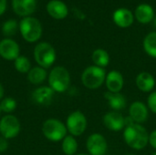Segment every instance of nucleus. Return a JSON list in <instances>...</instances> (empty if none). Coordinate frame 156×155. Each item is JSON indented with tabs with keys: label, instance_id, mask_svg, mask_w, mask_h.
<instances>
[{
	"label": "nucleus",
	"instance_id": "6",
	"mask_svg": "<svg viewBox=\"0 0 156 155\" xmlns=\"http://www.w3.org/2000/svg\"><path fill=\"white\" fill-rule=\"evenodd\" d=\"M42 133L44 137L53 143L61 142L68 133L66 124L61 121L50 118L46 120L42 125Z\"/></svg>",
	"mask_w": 156,
	"mask_h": 155
},
{
	"label": "nucleus",
	"instance_id": "18",
	"mask_svg": "<svg viewBox=\"0 0 156 155\" xmlns=\"http://www.w3.org/2000/svg\"><path fill=\"white\" fill-rule=\"evenodd\" d=\"M155 81L154 76L146 71L139 73L135 79L137 88L143 92H151L155 88Z\"/></svg>",
	"mask_w": 156,
	"mask_h": 155
},
{
	"label": "nucleus",
	"instance_id": "4",
	"mask_svg": "<svg viewBox=\"0 0 156 155\" xmlns=\"http://www.w3.org/2000/svg\"><path fill=\"white\" fill-rule=\"evenodd\" d=\"M33 56L37 66L46 69L50 68L57 58V53L54 47L48 42L37 43L34 48Z\"/></svg>",
	"mask_w": 156,
	"mask_h": 155
},
{
	"label": "nucleus",
	"instance_id": "35",
	"mask_svg": "<svg viewBox=\"0 0 156 155\" xmlns=\"http://www.w3.org/2000/svg\"><path fill=\"white\" fill-rule=\"evenodd\" d=\"M1 113H2V111H1V108H0V116H1Z\"/></svg>",
	"mask_w": 156,
	"mask_h": 155
},
{
	"label": "nucleus",
	"instance_id": "5",
	"mask_svg": "<svg viewBox=\"0 0 156 155\" xmlns=\"http://www.w3.org/2000/svg\"><path fill=\"white\" fill-rule=\"evenodd\" d=\"M106 70L95 65L87 67L81 73V83L89 90H96L100 88L106 79Z\"/></svg>",
	"mask_w": 156,
	"mask_h": 155
},
{
	"label": "nucleus",
	"instance_id": "16",
	"mask_svg": "<svg viewBox=\"0 0 156 155\" xmlns=\"http://www.w3.org/2000/svg\"><path fill=\"white\" fill-rule=\"evenodd\" d=\"M112 19L118 26L122 28H126L133 25L134 16L130 9L121 7L114 11L112 15Z\"/></svg>",
	"mask_w": 156,
	"mask_h": 155
},
{
	"label": "nucleus",
	"instance_id": "13",
	"mask_svg": "<svg viewBox=\"0 0 156 155\" xmlns=\"http://www.w3.org/2000/svg\"><path fill=\"white\" fill-rule=\"evenodd\" d=\"M55 93L49 86H39L32 92V100L37 105L47 106L51 103Z\"/></svg>",
	"mask_w": 156,
	"mask_h": 155
},
{
	"label": "nucleus",
	"instance_id": "14",
	"mask_svg": "<svg viewBox=\"0 0 156 155\" xmlns=\"http://www.w3.org/2000/svg\"><path fill=\"white\" fill-rule=\"evenodd\" d=\"M12 7L17 16H30L37 9V0H12Z\"/></svg>",
	"mask_w": 156,
	"mask_h": 155
},
{
	"label": "nucleus",
	"instance_id": "2",
	"mask_svg": "<svg viewBox=\"0 0 156 155\" xmlns=\"http://www.w3.org/2000/svg\"><path fill=\"white\" fill-rule=\"evenodd\" d=\"M70 74L63 66L54 67L48 76V86L58 93L67 91L70 86Z\"/></svg>",
	"mask_w": 156,
	"mask_h": 155
},
{
	"label": "nucleus",
	"instance_id": "12",
	"mask_svg": "<svg viewBox=\"0 0 156 155\" xmlns=\"http://www.w3.org/2000/svg\"><path fill=\"white\" fill-rule=\"evenodd\" d=\"M149 116V109L143 101L136 100L129 107V117L134 123L142 124L145 122Z\"/></svg>",
	"mask_w": 156,
	"mask_h": 155
},
{
	"label": "nucleus",
	"instance_id": "8",
	"mask_svg": "<svg viewBox=\"0 0 156 155\" xmlns=\"http://www.w3.org/2000/svg\"><path fill=\"white\" fill-rule=\"evenodd\" d=\"M21 130L19 120L13 114H6L0 119V136L6 140L16 138Z\"/></svg>",
	"mask_w": 156,
	"mask_h": 155
},
{
	"label": "nucleus",
	"instance_id": "34",
	"mask_svg": "<svg viewBox=\"0 0 156 155\" xmlns=\"http://www.w3.org/2000/svg\"><path fill=\"white\" fill-rule=\"evenodd\" d=\"M75 155H90L89 153L87 154V153H80V154H75Z\"/></svg>",
	"mask_w": 156,
	"mask_h": 155
},
{
	"label": "nucleus",
	"instance_id": "30",
	"mask_svg": "<svg viewBox=\"0 0 156 155\" xmlns=\"http://www.w3.org/2000/svg\"><path fill=\"white\" fill-rule=\"evenodd\" d=\"M149 144L156 150V130H154L149 134Z\"/></svg>",
	"mask_w": 156,
	"mask_h": 155
},
{
	"label": "nucleus",
	"instance_id": "27",
	"mask_svg": "<svg viewBox=\"0 0 156 155\" xmlns=\"http://www.w3.org/2000/svg\"><path fill=\"white\" fill-rule=\"evenodd\" d=\"M18 28H19V25L17 24V22L14 19H9L3 24L2 32L5 37H12L16 35Z\"/></svg>",
	"mask_w": 156,
	"mask_h": 155
},
{
	"label": "nucleus",
	"instance_id": "20",
	"mask_svg": "<svg viewBox=\"0 0 156 155\" xmlns=\"http://www.w3.org/2000/svg\"><path fill=\"white\" fill-rule=\"evenodd\" d=\"M134 16L138 22L142 24H147L153 21L154 18V8L148 4H141L136 7Z\"/></svg>",
	"mask_w": 156,
	"mask_h": 155
},
{
	"label": "nucleus",
	"instance_id": "24",
	"mask_svg": "<svg viewBox=\"0 0 156 155\" xmlns=\"http://www.w3.org/2000/svg\"><path fill=\"white\" fill-rule=\"evenodd\" d=\"M144 48L147 55L156 58V31L146 35L144 39Z\"/></svg>",
	"mask_w": 156,
	"mask_h": 155
},
{
	"label": "nucleus",
	"instance_id": "17",
	"mask_svg": "<svg viewBox=\"0 0 156 155\" xmlns=\"http://www.w3.org/2000/svg\"><path fill=\"white\" fill-rule=\"evenodd\" d=\"M47 11L55 19H63L69 14L67 5L60 0H51L47 5Z\"/></svg>",
	"mask_w": 156,
	"mask_h": 155
},
{
	"label": "nucleus",
	"instance_id": "19",
	"mask_svg": "<svg viewBox=\"0 0 156 155\" xmlns=\"http://www.w3.org/2000/svg\"><path fill=\"white\" fill-rule=\"evenodd\" d=\"M104 98L108 101L110 108L115 111L123 110L126 107V104H127L126 98L121 92L112 93L110 91H106L104 93Z\"/></svg>",
	"mask_w": 156,
	"mask_h": 155
},
{
	"label": "nucleus",
	"instance_id": "32",
	"mask_svg": "<svg viewBox=\"0 0 156 155\" xmlns=\"http://www.w3.org/2000/svg\"><path fill=\"white\" fill-rule=\"evenodd\" d=\"M4 96H5V89L2 83L0 82V100L4 98Z\"/></svg>",
	"mask_w": 156,
	"mask_h": 155
},
{
	"label": "nucleus",
	"instance_id": "23",
	"mask_svg": "<svg viewBox=\"0 0 156 155\" xmlns=\"http://www.w3.org/2000/svg\"><path fill=\"white\" fill-rule=\"evenodd\" d=\"M61 150L65 155H75L78 151V142L72 135H67L61 141Z\"/></svg>",
	"mask_w": 156,
	"mask_h": 155
},
{
	"label": "nucleus",
	"instance_id": "22",
	"mask_svg": "<svg viewBox=\"0 0 156 155\" xmlns=\"http://www.w3.org/2000/svg\"><path fill=\"white\" fill-rule=\"evenodd\" d=\"M91 59L95 66L104 69L110 63V55L106 50L102 48H97L93 51Z\"/></svg>",
	"mask_w": 156,
	"mask_h": 155
},
{
	"label": "nucleus",
	"instance_id": "15",
	"mask_svg": "<svg viewBox=\"0 0 156 155\" xmlns=\"http://www.w3.org/2000/svg\"><path fill=\"white\" fill-rule=\"evenodd\" d=\"M105 85L108 91L112 93L121 92L124 85V79L122 74L118 70H111L105 79Z\"/></svg>",
	"mask_w": 156,
	"mask_h": 155
},
{
	"label": "nucleus",
	"instance_id": "37",
	"mask_svg": "<svg viewBox=\"0 0 156 155\" xmlns=\"http://www.w3.org/2000/svg\"><path fill=\"white\" fill-rule=\"evenodd\" d=\"M126 155H133V154H126Z\"/></svg>",
	"mask_w": 156,
	"mask_h": 155
},
{
	"label": "nucleus",
	"instance_id": "25",
	"mask_svg": "<svg viewBox=\"0 0 156 155\" xmlns=\"http://www.w3.org/2000/svg\"><path fill=\"white\" fill-rule=\"evenodd\" d=\"M14 67L17 72L22 74H27L32 68L30 60L23 55H20L14 60Z\"/></svg>",
	"mask_w": 156,
	"mask_h": 155
},
{
	"label": "nucleus",
	"instance_id": "21",
	"mask_svg": "<svg viewBox=\"0 0 156 155\" xmlns=\"http://www.w3.org/2000/svg\"><path fill=\"white\" fill-rule=\"evenodd\" d=\"M48 74L46 69H43L39 66L31 68V69L27 74V80L29 81V83H31L32 85H36V86L41 85L48 79Z\"/></svg>",
	"mask_w": 156,
	"mask_h": 155
},
{
	"label": "nucleus",
	"instance_id": "26",
	"mask_svg": "<svg viewBox=\"0 0 156 155\" xmlns=\"http://www.w3.org/2000/svg\"><path fill=\"white\" fill-rule=\"evenodd\" d=\"M17 103L14 98L11 97H5L0 100V108L2 112L6 114H12L16 109Z\"/></svg>",
	"mask_w": 156,
	"mask_h": 155
},
{
	"label": "nucleus",
	"instance_id": "36",
	"mask_svg": "<svg viewBox=\"0 0 156 155\" xmlns=\"http://www.w3.org/2000/svg\"><path fill=\"white\" fill-rule=\"evenodd\" d=\"M153 155H156V152H155V153H154V154H153Z\"/></svg>",
	"mask_w": 156,
	"mask_h": 155
},
{
	"label": "nucleus",
	"instance_id": "3",
	"mask_svg": "<svg viewBox=\"0 0 156 155\" xmlns=\"http://www.w3.org/2000/svg\"><path fill=\"white\" fill-rule=\"evenodd\" d=\"M19 30L22 37L28 43H34L40 39L43 28L39 20L33 16L23 17L19 23Z\"/></svg>",
	"mask_w": 156,
	"mask_h": 155
},
{
	"label": "nucleus",
	"instance_id": "33",
	"mask_svg": "<svg viewBox=\"0 0 156 155\" xmlns=\"http://www.w3.org/2000/svg\"><path fill=\"white\" fill-rule=\"evenodd\" d=\"M154 26L156 27V16L154 18Z\"/></svg>",
	"mask_w": 156,
	"mask_h": 155
},
{
	"label": "nucleus",
	"instance_id": "9",
	"mask_svg": "<svg viewBox=\"0 0 156 155\" xmlns=\"http://www.w3.org/2000/svg\"><path fill=\"white\" fill-rule=\"evenodd\" d=\"M86 148L90 155H105L108 150L106 138L101 133H92L87 139Z\"/></svg>",
	"mask_w": 156,
	"mask_h": 155
},
{
	"label": "nucleus",
	"instance_id": "31",
	"mask_svg": "<svg viewBox=\"0 0 156 155\" xmlns=\"http://www.w3.org/2000/svg\"><path fill=\"white\" fill-rule=\"evenodd\" d=\"M6 9V0H0V16L5 13Z\"/></svg>",
	"mask_w": 156,
	"mask_h": 155
},
{
	"label": "nucleus",
	"instance_id": "10",
	"mask_svg": "<svg viewBox=\"0 0 156 155\" xmlns=\"http://www.w3.org/2000/svg\"><path fill=\"white\" fill-rule=\"evenodd\" d=\"M0 56L7 61H14L20 56L19 45L12 38H4L0 41Z\"/></svg>",
	"mask_w": 156,
	"mask_h": 155
},
{
	"label": "nucleus",
	"instance_id": "7",
	"mask_svg": "<svg viewBox=\"0 0 156 155\" xmlns=\"http://www.w3.org/2000/svg\"><path fill=\"white\" fill-rule=\"evenodd\" d=\"M65 124L68 132H69V134L74 137H78L85 132L88 121L83 112L80 111H75L68 116Z\"/></svg>",
	"mask_w": 156,
	"mask_h": 155
},
{
	"label": "nucleus",
	"instance_id": "38",
	"mask_svg": "<svg viewBox=\"0 0 156 155\" xmlns=\"http://www.w3.org/2000/svg\"><path fill=\"white\" fill-rule=\"evenodd\" d=\"M155 88H156V81H155Z\"/></svg>",
	"mask_w": 156,
	"mask_h": 155
},
{
	"label": "nucleus",
	"instance_id": "1",
	"mask_svg": "<svg viewBox=\"0 0 156 155\" xmlns=\"http://www.w3.org/2000/svg\"><path fill=\"white\" fill-rule=\"evenodd\" d=\"M123 139L129 147L140 151L144 149L149 143V133L142 124L133 123L125 127Z\"/></svg>",
	"mask_w": 156,
	"mask_h": 155
},
{
	"label": "nucleus",
	"instance_id": "11",
	"mask_svg": "<svg viewBox=\"0 0 156 155\" xmlns=\"http://www.w3.org/2000/svg\"><path fill=\"white\" fill-rule=\"evenodd\" d=\"M103 125L110 131L119 132L125 127V118L119 111H112L107 112L102 118Z\"/></svg>",
	"mask_w": 156,
	"mask_h": 155
},
{
	"label": "nucleus",
	"instance_id": "29",
	"mask_svg": "<svg viewBox=\"0 0 156 155\" xmlns=\"http://www.w3.org/2000/svg\"><path fill=\"white\" fill-rule=\"evenodd\" d=\"M8 149V140L0 136V153H5Z\"/></svg>",
	"mask_w": 156,
	"mask_h": 155
},
{
	"label": "nucleus",
	"instance_id": "28",
	"mask_svg": "<svg viewBox=\"0 0 156 155\" xmlns=\"http://www.w3.org/2000/svg\"><path fill=\"white\" fill-rule=\"evenodd\" d=\"M147 107L148 109L156 114V91L152 92L147 98Z\"/></svg>",
	"mask_w": 156,
	"mask_h": 155
}]
</instances>
